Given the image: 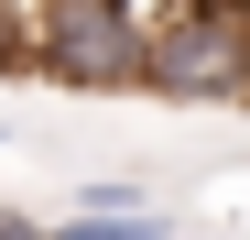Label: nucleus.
<instances>
[{"label":"nucleus","mask_w":250,"mask_h":240,"mask_svg":"<svg viewBox=\"0 0 250 240\" xmlns=\"http://www.w3.org/2000/svg\"><path fill=\"white\" fill-rule=\"evenodd\" d=\"M142 98H185V109H250V0H174V11L152 22Z\"/></svg>","instance_id":"1"},{"label":"nucleus","mask_w":250,"mask_h":240,"mask_svg":"<svg viewBox=\"0 0 250 240\" xmlns=\"http://www.w3.org/2000/svg\"><path fill=\"white\" fill-rule=\"evenodd\" d=\"M152 55L142 0H33V66L76 98H131Z\"/></svg>","instance_id":"2"},{"label":"nucleus","mask_w":250,"mask_h":240,"mask_svg":"<svg viewBox=\"0 0 250 240\" xmlns=\"http://www.w3.org/2000/svg\"><path fill=\"white\" fill-rule=\"evenodd\" d=\"M142 208H163L152 175H76V208L65 218H142Z\"/></svg>","instance_id":"3"},{"label":"nucleus","mask_w":250,"mask_h":240,"mask_svg":"<svg viewBox=\"0 0 250 240\" xmlns=\"http://www.w3.org/2000/svg\"><path fill=\"white\" fill-rule=\"evenodd\" d=\"M44 240H174V208H142V218H44Z\"/></svg>","instance_id":"4"},{"label":"nucleus","mask_w":250,"mask_h":240,"mask_svg":"<svg viewBox=\"0 0 250 240\" xmlns=\"http://www.w3.org/2000/svg\"><path fill=\"white\" fill-rule=\"evenodd\" d=\"M0 153H11V120H0Z\"/></svg>","instance_id":"5"}]
</instances>
